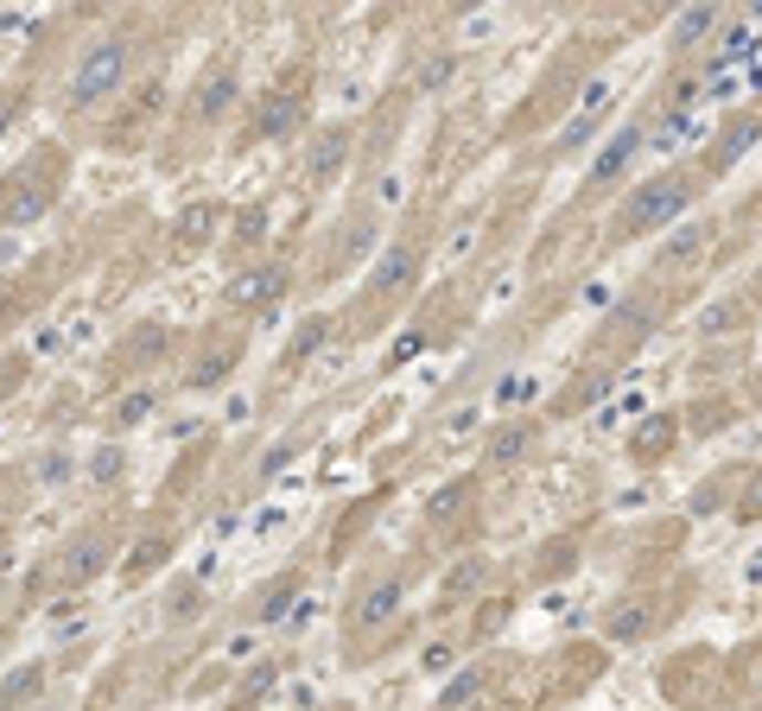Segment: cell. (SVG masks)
Wrapping results in <instances>:
<instances>
[{
    "instance_id": "cell-1",
    "label": "cell",
    "mask_w": 762,
    "mask_h": 711,
    "mask_svg": "<svg viewBox=\"0 0 762 711\" xmlns=\"http://www.w3.org/2000/svg\"><path fill=\"white\" fill-rule=\"evenodd\" d=\"M127 71H134V45H127V32L96 39V45L76 57V71H71V108H96V102H108L127 83Z\"/></svg>"
},
{
    "instance_id": "cell-2",
    "label": "cell",
    "mask_w": 762,
    "mask_h": 711,
    "mask_svg": "<svg viewBox=\"0 0 762 711\" xmlns=\"http://www.w3.org/2000/svg\"><path fill=\"white\" fill-rule=\"evenodd\" d=\"M686 178L680 172H660V178H648V184H635V198L623 203V216H616V235H648V229H660V223H674L686 210Z\"/></svg>"
},
{
    "instance_id": "cell-3",
    "label": "cell",
    "mask_w": 762,
    "mask_h": 711,
    "mask_svg": "<svg viewBox=\"0 0 762 711\" xmlns=\"http://www.w3.org/2000/svg\"><path fill=\"white\" fill-rule=\"evenodd\" d=\"M286 286H293V267H286V261H254L242 274H229L223 305L229 311H261V305H274Z\"/></svg>"
},
{
    "instance_id": "cell-4",
    "label": "cell",
    "mask_w": 762,
    "mask_h": 711,
    "mask_svg": "<svg viewBox=\"0 0 762 711\" xmlns=\"http://www.w3.org/2000/svg\"><path fill=\"white\" fill-rule=\"evenodd\" d=\"M648 147V134H642V121H629V127H616V134H610V147L597 152V166H591V178H584V184H591V191H604L610 178H623L629 172V159L635 152Z\"/></svg>"
},
{
    "instance_id": "cell-5",
    "label": "cell",
    "mask_w": 762,
    "mask_h": 711,
    "mask_svg": "<svg viewBox=\"0 0 762 711\" xmlns=\"http://www.w3.org/2000/svg\"><path fill=\"white\" fill-rule=\"evenodd\" d=\"M235 96H242V76H235V64H216V71L198 83L191 115H198V121H223L229 108H235Z\"/></svg>"
},
{
    "instance_id": "cell-6",
    "label": "cell",
    "mask_w": 762,
    "mask_h": 711,
    "mask_svg": "<svg viewBox=\"0 0 762 711\" xmlns=\"http://www.w3.org/2000/svg\"><path fill=\"white\" fill-rule=\"evenodd\" d=\"M108 559H115L108 533H102V528H89L83 540H71V553H64V579H71V584H89V579L102 572V565H108Z\"/></svg>"
},
{
    "instance_id": "cell-7",
    "label": "cell",
    "mask_w": 762,
    "mask_h": 711,
    "mask_svg": "<svg viewBox=\"0 0 762 711\" xmlns=\"http://www.w3.org/2000/svg\"><path fill=\"white\" fill-rule=\"evenodd\" d=\"M528 445H533V426L528 420H508V426H496L483 438V464H489V470H508V464L528 457Z\"/></svg>"
},
{
    "instance_id": "cell-8",
    "label": "cell",
    "mask_w": 762,
    "mask_h": 711,
    "mask_svg": "<svg viewBox=\"0 0 762 711\" xmlns=\"http://www.w3.org/2000/svg\"><path fill=\"white\" fill-rule=\"evenodd\" d=\"M299 121H305L299 96H267L261 108H254V127H248V134H254V140H286Z\"/></svg>"
},
{
    "instance_id": "cell-9",
    "label": "cell",
    "mask_w": 762,
    "mask_h": 711,
    "mask_svg": "<svg viewBox=\"0 0 762 711\" xmlns=\"http://www.w3.org/2000/svg\"><path fill=\"white\" fill-rule=\"evenodd\" d=\"M401 609V572H388V579H375L362 597H356V623H388Z\"/></svg>"
},
{
    "instance_id": "cell-10",
    "label": "cell",
    "mask_w": 762,
    "mask_h": 711,
    "mask_svg": "<svg viewBox=\"0 0 762 711\" xmlns=\"http://www.w3.org/2000/svg\"><path fill=\"white\" fill-rule=\"evenodd\" d=\"M45 203H51V184H20L13 198L0 203V223H7V229L39 223V216H45Z\"/></svg>"
},
{
    "instance_id": "cell-11",
    "label": "cell",
    "mask_w": 762,
    "mask_h": 711,
    "mask_svg": "<svg viewBox=\"0 0 762 711\" xmlns=\"http://www.w3.org/2000/svg\"><path fill=\"white\" fill-rule=\"evenodd\" d=\"M413 274H420V254H413V248H394V254H388V261L375 267L369 293H375V299H388V293H406V279H413Z\"/></svg>"
},
{
    "instance_id": "cell-12",
    "label": "cell",
    "mask_w": 762,
    "mask_h": 711,
    "mask_svg": "<svg viewBox=\"0 0 762 711\" xmlns=\"http://www.w3.org/2000/svg\"><path fill=\"white\" fill-rule=\"evenodd\" d=\"M674 432H680V420H674V413H655V420H642V426L629 432V452L635 457H660L667 445H674Z\"/></svg>"
},
{
    "instance_id": "cell-13",
    "label": "cell",
    "mask_w": 762,
    "mask_h": 711,
    "mask_svg": "<svg viewBox=\"0 0 762 711\" xmlns=\"http://www.w3.org/2000/svg\"><path fill=\"white\" fill-rule=\"evenodd\" d=\"M172 553V533H147V540H140V546H134V553H127V565H121V579L127 584H140V579H152V572H159V559Z\"/></svg>"
},
{
    "instance_id": "cell-14",
    "label": "cell",
    "mask_w": 762,
    "mask_h": 711,
    "mask_svg": "<svg viewBox=\"0 0 762 711\" xmlns=\"http://www.w3.org/2000/svg\"><path fill=\"white\" fill-rule=\"evenodd\" d=\"M39 686H45V660H25L20 673H7V686H0V711H20L25 699H39Z\"/></svg>"
},
{
    "instance_id": "cell-15",
    "label": "cell",
    "mask_w": 762,
    "mask_h": 711,
    "mask_svg": "<svg viewBox=\"0 0 762 711\" xmlns=\"http://www.w3.org/2000/svg\"><path fill=\"white\" fill-rule=\"evenodd\" d=\"M216 216H223V210H216V203H191V210H184V216H178V248H203V242H210V229H216Z\"/></svg>"
},
{
    "instance_id": "cell-16",
    "label": "cell",
    "mask_w": 762,
    "mask_h": 711,
    "mask_svg": "<svg viewBox=\"0 0 762 711\" xmlns=\"http://www.w3.org/2000/svg\"><path fill=\"white\" fill-rule=\"evenodd\" d=\"M369 242H375V223H369V216H356V223L343 229V242H337V254H330V274H343V267H356V261L369 254Z\"/></svg>"
},
{
    "instance_id": "cell-17",
    "label": "cell",
    "mask_w": 762,
    "mask_h": 711,
    "mask_svg": "<svg viewBox=\"0 0 762 711\" xmlns=\"http://www.w3.org/2000/svg\"><path fill=\"white\" fill-rule=\"evenodd\" d=\"M343 159H350V134H343V127H337V134H318V147H311V178L343 172Z\"/></svg>"
},
{
    "instance_id": "cell-18",
    "label": "cell",
    "mask_w": 762,
    "mask_h": 711,
    "mask_svg": "<svg viewBox=\"0 0 762 711\" xmlns=\"http://www.w3.org/2000/svg\"><path fill=\"white\" fill-rule=\"evenodd\" d=\"M483 686H489V673H483V667H464V673H457V680L438 692V711H464L483 692Z\"/></svg>"
},
{
    "instance_id": "cell-19",
    "label": "cell",
    "mask_w": 762,
    "mask_h": 711,
    "mask_svg": "<svg viewBox=\"0 0 762 711\" xmlns=\"http://www.w3.org/2000/svg\"><path fill=\"white\" fill-rule=\"evenodd\" d=\"M279 680V660H254V673L242 686H235V699H229V711H248L254 699H261V692H267V686Z\"/></svg>"
},
{
    "instance_id": "cell-20",
    "label": "cell",
    "mask_w": 762,
    "mask_h": 711,
    "mask_svg": "<svg viewBox=\"0 0 762 711\" xmlns=\"http://www.w3.org/2000/svg\"><path fill=\"white\" fill-rule=\"evenodd\" d=\"M470 489H477V482H470V477H457V482H445V489H438V496H432V502H426V514H432V521H452L457 508L470 502Z\"/></svg>"
},
{
    "instance_id": "cell-21",
    "label": "cell",
    "mask_w": 762,
    "mask_h": 711,
    "mask_svg": "<svg viewBox=\"0 0 762 711\" xmlns=\"http://www.w3.org/2000/svg\"><path fill=\"white\" fill-rule=\"evenodd\" d=\"M293 591H299V579H279L261 591V604H254V623H279V609L293 604Z\"/></svg>"
},
{
    "instance_id": "cell-22",
    "label": "cell",
    "mask_w": 762,
    "mask_h": 711,
    "mask_svg": "<svg viewBox=\"0 0 762 711\" xmlns=\"http://www.w3.org/2000/svg\"><path fill=\"white\" fill-rule=\"evenodd\" d=\"M750 45H756V32H750V25H737V32H724V39H718V51H711L706 64H711V71H724V64H737Z\"/></svg>"
},
{
    "instance_id": "cell-23",
    "label": "cell",
    "mask_w": 762,
    "mask_h": 711,
    "mask_svg": "<svg viewBox=\"0 0 762 711\" xmlns=\"http://www.w3.org/2000/svg\"><path fill=\"white\" fill-rule=\"evenodd\" d=\"M229 369H235V343H229V350H210V355H203V362H198V369H191L184 381H191V388H210V381H223Z\"/></svg>"
},
{
    "instance_id": "cell-24",
    "label": "cell",
    "mask_w": 762,
    "mask_h": 711,
    "mask_svg": "<svg viewBox=\"0 0 762 711\" xmlns=\"http://www.w3.org/2000/svg\"><path fill=\"white\" fill-rule=\"evenodd\" d=\"M152 401H159L152 388H134V394H121V401H115V426H140V420L152 413Z\"/></svg>"
},
{
    "instance_id": "cell-25",
    "label": "cell",
    "mask_w": 762,
    "mask_h": 711,
    "mask_svg": "<svg viewBox=\"0 0 762 711\" xmlns=\"http://www.w3.org/2000/svg\"><path fill=\"white\" fill-rule=\"evenodd\" d=\"M711 25H718V13H711V7H699V13H680V20H674V45H699Z\"/></svg>"
},
{
    "instance_id": "cell-26",
    "label": "cell",
    "mask_w": 762,
    "mask_h": 711,
    "mask_svg": "<svg viewBox=\"0 0 762 711\" xmlns=\"http://www.w3.org/2000/svg\"><path fill=\"white\" fill-rule=\"evenodd\" d=\"M121 464H127L121 445H102V452L89 457V477H96V482H115V477H121Z\"/></svg>"
},
{
    "instance_id": "cell-27",
    "label": "cell",
    "mask_w": 762,
    "mask_h": 711,
    "mask_svg": "<svg viewBox=\"0 0 762 711\" xmlns=\"http://www.w3.org/2000/svg\"><path fill=\"white\" fill-rule=\"evenodd\" d=\"M325 318H311V325H305L299 330V337H293V350H286V362H305V355H311V350H318V343H325Z\"/></svg>"
},
{
    "instance_id": "cell-28",
    "label": "cell",
    "mask_w": 762,
    "mask_h": 711,
    "mask_svg": "<svg viewBox=\"0 0 762 711\" xmlns=\"http://www.w3.org/2000/svg\"><path fill=\"white\" fill-rule=\"evenodd\" d=\"M420 667H426V673H445V667H452V641H432L426 655H420Z\"/></svg>"
},
{
    "instance_id": "cell-29",
    "label": "cell",
    "mask_w": 762,
    "mask_h": 711,
    "mask_svg": "<svg viewBox=\"0 0 762 711\" xmlns=\"http://www.w3.org/2000/svg\"><path fill=\"white\" fill-rule=\"evenodd\" d=\"M699 242H706L699 229H686V235H674V242H667V261H680V254H692V248H699Z\"/></svg>"
},
{
    "instance_id": "cell-30",
    "label": "cell",
    "mask_w": 762,
    "mask_h": 711,
    "mask_svg": "<svg viewBox=\"0 0 762 711\" xmlns=\"http://www.w3.org/2000/svg\"><path fill=\"white\" fill-rule=\"evenodd\" d=\"M445 76H452V57H438V64H426V71H420V89H438Z\"/></svg>"
},
{
    "instance_id": "cell-31",
    "label": "cell",
    "mask_w": 762,
    "mask_h": 711,
    "mask_svg": "<svg viewBox=\"0 0 762 711\" xmlns=\"http://www.w3.org/2000/svg\"><path fill=\"white\" fill-rule=\"evenodd\" d=\"M737 318V305H711V318H706V330H724Z\"/></svg>"
},
{
    "instance_id": "cell-32",
    "label": "cell",
    "mask_w": 762,
    "mask_h": 711,
    "mask_svg": "<svg viewBox=\"0 0 762 711\" xmlns=\"http://www.w3.org/2000/svg\"><path fill=\"white\" fill-rule=\"evenodd\" d=\"M7 559H13V533L0 528V565H7Z\"/></svg>"
}]
</instances>
